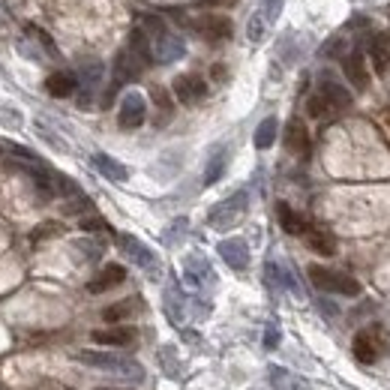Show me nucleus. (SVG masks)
Masks as SVG:
<instances>
[{
	"label": "nucleus",
	"instance_id": "1",
	"mask_svg": "<svg viewBox=\"0 0 390 390\" xmlns=\"http://www.w3.org/2000/svg\"><path fill=\"white\" fill-rule=\"evenodd\" d=\"M78 364L84 366H93V369H103L111 375H120L126 381H141L144 379V366L133 357H120V354H106V351H81L78 354Z\"/></svg>",
	"mask_w": 390,
	"mask_h": 390
},
{
	"label": "nucleus",
	"instance_id": "2",
	"mask_svg": "<svg viewBox=\"0 0 390 390\" xmlns=\"http://www.w3.org/2000/svg\"><path fill=\"white\" fill-rule=\"evenodd\" d=\"M247 207H250V195L240 190V193H235V195L222 198L220 205H213L207 222H210V228H216V231H228V228H235V225L243 220V216H247Z\"/></svg>",
	"mask_w": 390,
	"mask_h": 390
},
{
	"label": "nucleus",
	"instance_id": "3",
	"mask_svg": "<svg viewBox=\"0 0 390 390\" xmlns=\"http://www.w3.org/2000/svg\"><path fill=\"white\" fill-rule=\"evenodd\" d=\"M309 279L315 288L322 292H330V294H345V297H357L360 294V282L349 273H339V270H327L322 265H312L309 267Z\"/></svg>",
	"mask_w": 390,
	"mask_h": 390
},
{
	"label": "nucleus",
	"instance_id": "4",
	"mask_svg": "<svg viewBox=\"0 0 390 390\" xmlns=\"http://www.w3.org/2000/svg\"><path fill=\"white\" fill-rule=\"evenodd\" d=\"M148 69V63L141 61V57L133 51V48H120L118 51V57H114V78H111V88H108V96H106V103H111V96H114V91L118 88H123V84H129V81H135L141 72Z\"/></svg>",
	"mask_w": 390,
	"mask_h": 390
},
{
	"label": "nucleus",
	"instance_id": "5",
	"mask_svg": "<svg viewBox=\"0 0 390 390\" xmlns=\"http://www.w3.org/2000/svg\"><path fill=\"white\" fill-rule=\"evenodd\" d=\"M183 282L193 288V292H205V288H213L216 285V273L210 267V262L205 255H186L183 258Z\"/></svg>",
	"mask_w": 390,
	"mask_h": 390
},
{
	"label": "nucleus",
	"instance_id": "6",
	"mask_svg": "<svg viewBox=\"0 0 390 390\" xmlns=\"http://www.w3.org/2000/svg\"><path fill=\"white\" fill-rule=\"evenodd\" d=\"M190 27L205 36L207 42H222L231 36V21L225 16H220V12H205V16H198V19H190Z\"/></svg>",
	"mask_w": 390,
	"mask_h": 390
},
{
	"label": "nucleus",
	"instance_id": "7",
	"mask_svg": "<svg viewBox=\"0 0 390 390\" xmlns=\"http://www.w3.org/2000/svg\"><path fill=\"white\" fill-rule=\"evenodd\" d=\"M150 51H153V61H156V63H175V61H180V57H183L186 42H183V36H178V34L163 31L160 36L150 39Z\"/></svg>",
	"mask_w": 390,
	"mask_h": 390
},
{
	"label": "nucleus",
	"instance_id": "8",
	"mask_svg": "<svg viewBox=\"0 0 390 390\" xmlns=\"http://www.w3.org/2000/svg\"><path fill=\"white\" fill-rule=\"evenodd\" d=\"M354 357L360 360V364H375L379 360V354L384 351V337L379 327H369V330H360V334L354 337Z\"/></svg>",
	"mask_w": 390,
	"mask_h": 390
},
{
	"label": "nucleus",
	"instance_id": "9",
	"mask_svg": "<svg viewBox=\"0 0 390 390\" xmlns=\"http://www.w3.org/2000/svg\"><path fill=\"white\" fill-rule=\"evenodd\" d=\"M171 88H175V96L180 99L183 106H198L201 99L207 96V81L201 78V76H195V72H186V76H178Z\"/></svg>",
	"mask_w": 390,
	"mask_h": 390
},
{
	"label": "nucleus",
	"instance_id": "10",
	"mask_svg": "<svg viewBox=\"0 0 390 390\" xmlns=\"http://www.w3.org/2000/svg\"><path fill=\"white\" fill-rule=\"evenodd\" d=\"M144 118H148V103H144L141 93H126L120 99V108H118V123L123 129H138L144 123Z\"/></svg>",
	"mask_w": 390,
	"mask_h": 390
},
{
	"label": "nucleus",
	"instance_id": "11",
	"mask_svg": "<svg viewBox=\"0 0 390 390\" xmlns=\"http://www.w3.org/2000/svg\"><path fill=\"white\" fill-rule=\"evenodd\" d=\"M265 277L273 288H285V292H292L294 297H303V288L294 277V270L292 265H285V262H277V258H270L267 267H265Z\"/></svg>",
	"mask_w": 390,
	"mask_h": 390
},
{
	"label": "nucleus",
	"instance_id": "12",
	"mask_svg": "<svg viewBox=\"0 0 390 390\" xmlns=\"http://www.w3.org/2000/svg\"><path fill=\"white\" fill-rule=\"evenodd\" d=\"M342 69H345V78H349L357 91H366V88H369L366 57H364V51H360V48L345 51V54H342Z\"/></svg>",
	"mask_w": 390,
	"mask_h": 390
},
{
	"label": "nucleus",
	"instance_id": "13",
	"mask_svg": "<svg viewBox=\"0 0 390 390\" xmlns=\"http://www.w3.org/2000/svg\"><path fill=\"white\" fill-rule=\"evenodd\" d=\"M118 247H120V252H123L133 265H138V267H144V270H153L156 258H153L150 247H144L138 237H133V235H118Z\"/></svg>",
	"mask_w": 390,
	"mask_h": 390
},
{
	"label": "nucleus",
	"instance_id": "14",
	"mask_svg": "<svg viewBox=\"0 0 390 390\" xmlns=\"http://www.w3.org/2000/svg\"><path fill=\"white\" fill-rule=\"evenodd\" d=\"M216 252H220L222 262L235 270H247V265H250V247H247V240H240V237L222 240L220 247H216Z\"/></svg>",
	"mask_w": 390,
	"mask_h": 390
},
{
	"label": "nucleus",
	"instance_id": "15",
	"mask_svg": "<svg viewBox=\"0 0 390 390\" xmlns=\"http://www.w3.org/2000/svg\"><path fill=\"white\" fill-rule=\"evenodd\" d=\"M319 93L324 96V103H327L330 111H345V108H351V93L345 91L339 81H334V78H324L322 88H319Z\"/></svg>",
	"mask_w": 390,
	"mask_h": 390
},
{
	"label": "nucleus",
	"instance_id": "16",
	"mask_svg": "<svg viewBox=\"0 0 390 390\" xmlns=\"http://www.w3.org/2000/svg\"><path fill=\"white\" fill-rule=\"evenodd\" d=\"M285 148L292 153H297V156L309 153V133H307V126H303L300 118L288 120V126H285Z\"/></svg>",
	"mask_w": 390,
	"mask_h": 390
},
{
	"label": "nucleus",
	"instance_id": "17",
	"mask_svg": "<svg viewBox=\"0 0 390 390\" xmlns=\"http://www.w3.org/2000/svg\"><path fill=\"white\" fill-rule=\"evenodd\" d=\"M78 81H81V88H84V93H93L99 84H103V78H106V63L103 61H81L78 63V76H76Z\"/></svg>",
	"mask_w": 390,
	"mask_h": 390
},
{
	"label": "nucleus",
	"instance_id": "18",
	"mask_svg": "<svg viewBox=\"0 0 390 390\" xmlns=\"http://www.w3.org/2000/svg\"><path fill=\"white\" fill-rule=\"evenodd\" d=\"M123 279H126V270H123L120 265H108V267H103V273H99V277H93V279L88 282V292H91V294H103V292H108V288L120 285Z\"/></svg>",
	"mask_w": 390,
	"mask_h": 390
},
{
	"label": "nucleus",
	"instance_id": "19",
	"mask_svg": "<svg viewBox=\"0 0 390 390\" xmlns=\"http://www.w3.org/2000/svg\"><path fill=\"white\" fill-rule=\"evenodd\" d=\"M76 88H78V78L72 76V72H54V76L46 78V91H48V96H54V99L72 96V93H76Z\"/></svg>",
	"mask_w": 390,
	"mask_h": 390
},
{
	"label": "nucleus",
	"instance_id": "20",
	"mask_svg": "<svg viewBox=\"0 0 390 390\" xmlns=\"http://www.w3.org/2000/svg\"><path fill=\"white\" fill-rule=\"evenodd\" d=\"M93 168L99 171L103 178H108V180H114V183H123L126 178H129V171H126V165H120L114 156H108V153H93Z\"/></svg>",
	"mask_w": 390,
	"mask_h": 390
},
{
	"label": "nucleus",
	"instance_id": "21",
	"mask_svg": "<svg viewBox=\"0 0 390 390\" xmlns=\"http://www.w3.org/2000/svg\"><path fill=\"white\" fill-rule=\"evenodd\" d=\"M163 307H165V315L175 324H180L183 319H186V297L180 294V288H178V282H168V288H165V297H163Z\"/></svg>",
	"mask_w": 390,
	"mask_h": 390
},
{
	"label": "nucleus",
	"instance_id": "22",
	"mask_svg": "<svg viewBox=\"0 0 390 390\" xmlns=\"http://www.w3.org/2000/svg\"><path fill=\"white\" fill-rule=\"evenodd\" d=\"M307 235V247L319 255H337V237L324 228H312V231H303Z\"/></svg>",
	"mask_w": 390,
	"mask_h": 390
},
{
	"label": "nucleus",
	"instance_id": "23",
	"mask_svg": "<svg viewBox=\"0 0 390 390\" xmlns=\"http://www.w3.org/2000/svg\"><path fill=\"white\" fill-rule=\"evenodd\" d=\"M267 375H270L273 390H309V381H303L300 375L288 372V369H282V366H270Z\"/></svg>",
	"mask_w": 390,
	"mask_h": 390
},
{
	"label": "nucleus",
	"instance_id": "24",
	"mask_svg": "<svg viewBox=\"0 0 390 390\" xmlns=\"http://www.w3.org/2000/svg\"><path fill=\"white\" fill-rule=\"evenodd\" d=\"M369 57H372V66L379 72H387L390 69V36H372L369 42Z\"/></svg>",
	"mask_w": 390,
	"mask_h": 390
},
{
	"label": "nucleus",
	"instance_id": "25",
	"mask_svg": "<svg viewBox=\"0 0 390 390\" xmlns=\"http://www.w3.org/2000/svg\"><path fill=\"white\" fill-rule=\"evenodd\" d=\"M138 297H129V300H120V303H114V307H106L103 309V319L108 322V324H118V322H123V319H129V315H135L138 312Z\"/></svg>",
	"mask_w": 390,
	"mask_h": 390
},
{
	"label": "nucleus",
	"instance_id": "26",
	"mask_svg": "<svg viewBox=\"0 0 390 390\" xmlns=\"http://www.w3.org/2000/svg\"><path fill=\"white\" fill-rule=\"evenodd\" d=\"M93 339L99 345H129L135 339V330H129V327H114V330H93Z\"/></svg>",
	"mask_w": 390,
	"mask_h": 390
},
{
	"label": "nucleus",
	"instance_id": "27",
	"mask_svg": "<svg viewBox=\"0 0 390 390\" xmlns=\"http://www.w3.org/2000/svg\"><path fill=\"white\" fill-rule=\"evenodd\" d=\"M277 216H279L282 231H288V235H303V231H307V222L300 220V213H294L285 201H279V205H277Z\"/></svg>",
	"mask_w": 390,
	"mask_h": 390
},
{
	"label": "nucleus",
	"instance_id": "28",
	"mask_svg": "<svg viewBox=\"0 0 390 390\" xmlns=\"http://www.w3.org/2000/svg\"><path fill=\"white\" fill-rule=\"evenodd\" d=\"M277 133H279V120L277 118H265L255 129V148L258 150H267L273 141H277Z\"/></svg>",
	"mask_w": 390,
	"mask_h": 390
},
{
	"label": "nucleus",
	"instance_id": "29",
	"mask_svg": "<svg viewBox=\"0 0 390 390\" xmlns=\"http://www.w3.org/2000/svg\"><path fill=\"white\" fill-rule=\"evenodd\" d=\"M225 165H228V153H225V150H216V153L210 156L207 168H205V186H213L216 180H220V178L225 175Z\"/></svg>",
	"mask_w": 390,
	"mask_h": 390
},
{
	"label": "nucleus",
	"instance_id": "30",
	"mask_svg": "<svg viewBox=\"0 0 390 390\" xmlns=\"http://www.w3.org/2000/svg\"><path fill=\"white\" fill-rule=\"evenodd\" d=\"M186 228H190V220H186V216H180V220H175V222H171V225L163 231V243H165V247H175V243L186 235Z\"/></svg>",
	"mask_w": 390,
	"mask_h": 390
},
{
	"label": "nucleus",
	"instance_id": "31",
	"mask_svg": "<svg viewBox=\"0 0 390 390\" xmlns=\"http://www.w3.org/2000/svg\"><path fill=\"white\" fill-rule=\"evenodd\" d=\"M61 235H63V225L61 222H42V225H36L31 231V240L36 243V240H48V237H61Z\"/></svg>",
	"mask_w": 390,
	"mask_h": 390
},
{
	"label": "nucleus",
	"instance_id": "32",
	"mask_svg": "<svg viewBox=\"0 0 390 390\" xmlns=\"http://www.w3.org/2000/svg\"><path fill=\"white\" fill-rule=\"evenodd\" d=\"M247 36H250V42H262V39L267 36V21L262 19V12L250 19V24H247Z\"/></svg>",
	"mask_w": 390,
	"mask_h": 390
},
{
	"label": "nucleus",
	"instance_id": "33",
	"mask_svg": "<svg viewBox=\"0 0 390 390\" xmlns=\"http://www.w3.org/2000/svg\"><path fill=\"white\" fill-rule=\"evenodd\" d=\"M150 93H153V103L160 106V111H163L160 123H168V120H171V99H168V93H165L163 88H153Z\"/></svg>",
	"mask_w": 390,
	"mask_h": 390
},
{
	"label": "nucleus",
	"instance_id": "34",
	"mask_svg": "<svg viewBox=\"0 0 390 390\" xmlns=\"http://www.w3.org/2000/svg\"><path fill=\"white\" fill-rule=\"evenodd\" d=\"M282 4H285V0H262V9H258V12H262V19H265L267 24H273V21L279 19Z\"/></svg>",
	"mask_w": 390,
	"mask_h": 390
},
{
	"label": "nucleus",
	"instance_id": "35",
	"mask_svg": "<svg viewBox=\"0 0 390 390\" xmlns=\"http://www.w3.org/2000/svg\"><path fill=\"white\" fill-rule=\"evenodd\" d=\"M76 250H78V252H84V262H96V258L103 255V243H93V240L84 237V240H78V243H76Z\"/></svg>",
	"mask_w": 390,
	"mask_h": 390
},
{
	"label": "nucleus",
	"instance_id": "36",
	"mask_svg": "<svg viewBox=\"0 0 390 390\" xmlns=\"http://www.w3.org/2000/svg\"><path fill=\"white\" fill-rule=\"evenodd\" d=\"M307 111H309V118H324V114H330V108H327V103H324L322 93H312V96H309Z\"/></svg>",
	"mask_w": 390,
	"mask_h": 390
},
{
	"label": "nucleus",
	"instance_id": "37",
	"mask_svg": "<svg viewBox=\"0 0 390 390\" xmlns=\"http://www.w3.org/2000/svg\"><path fill=\"white\" fill-rule=\"evenodd\" d=\"M81 210H91V201L84 195H76L72 201H66V205H63V213H72V216L81 213Z\"/></svg>",
	"mask_w": 390,
	"mask_h": 390
},
{
	"label": "nucleus",
	"instance_id": "38",
	"mask_svg": "<svg viewBox=\"0 0 390 390\" xmlns=\"http://www.w3.org/2000/svg\"><path fill=\"white\" fill-rule=\"evenodd\" d=\"M277 345H279V327L270 322L265 330V349H277Z\"/></svg>",
	"mask_w": 390,
	"mask_h": 390
},
{
	"label": "nucleus",
	"instance_id": "39",
	"mask_svg": "<svg viewBox=\"0 0 390 390\" xmlns=\"http://www.w3.org/2000/svg\"><path fill=\"white\" fill-rule=\"evenodd\" d=\"M81 228H84V231H106L108 222L99 220V216H88V220H81Z\"/></svg>",
	"mask_w": 390,
	"mask_h": 390
},
{
	"label": "nucleus",
	"instance_id": "40",
	"mask_svg": "<svg viewBox=\"0 0 390 390\" xmlns=\"http://www.w3.org/2000/svg\"><path fill=\"white\" fill-rule=\"evenodd\" d=\"M322 54H324V57H330V54H342V39H330L327 46L322 48Z\"/></svg>",
	"mask_w": 390,
	"mask_h": 390
},
{
	"label": "nucleus",
	"instance_id": "41",
	"mask_svg": "<svg viewBox=\"0 0 390 390\" xmlns=\"http://www.w3.org/2000/svg\"><path fill=\"white\" fill-rule=\"evenodd\" d=\"M103 390H123V387H103Z\"/></svg>",
	"mask_w": 390,
	"mask_h": 390
}]
</instances>
